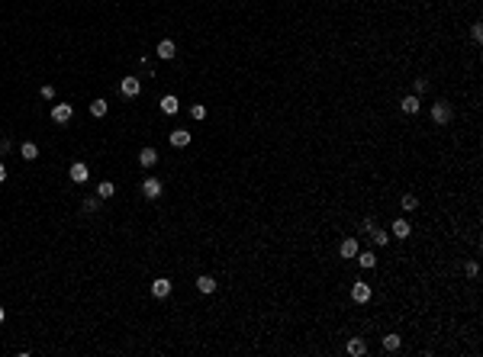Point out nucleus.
I'll return each mask as SVG.
<instances>
[{"label":"nucleus","instance_id":"nucleus-8","mask_svg":"<svg viewBox=\"0 0 483 357\" xmlns=\"http://www.w3.org/2000/svg\"><path fill=\"white\" fill-rule=\"evenodd\" d=\"M68 174H71V180H74V183H84L87 177H91V168H87L84 161H74V164H71V171H68Z\"/></svg>","mask_w":483,"mask_h":357},{"label":"nucleus","instance_id":"nucleus-1","mask_svg":"<svg viewBox=\"0 0 483 357\" xmlns=\"http://www.w3.org/2000/svg\"><path fill=\"white\" fill-rule=\"evenodd\" d=\"M451 116H454V109H451V103H448V100L432 103V119L438 122V126H448V122H451Z\"/></svg>","mask_w":483,"mask_h":357},{"label":"nucleus","instance_id":"nucleus-2","mask_svg":"<svg viewBox=\"0 0 483 357\" xmlns=\"http://www.w3.org/2000/svg\"><path fill=\"white\" fill-rule=\"evenodd\" d=\"M119 93H122V97H129V100L139 97V93H142V81L132 78V74H129V78H122L119 81Z\"/></svg>","mask_w":483,"mask_h":357},{"label":"nucleus","instance_id":"nucleus-10","mask_svg":"<svg viewBox=\"0 0 483 357\" xmlns=\"http://www.w3.org/2000/svg\"><path fill=\"white\" fill-rule=\"evenodd\" d=\"M139 164H142V168H155V164H158V152H155L152 145L142 148V152H139Z\"/></svg>","mask_w":483,"mask_h":357},{"label":"nucleus","instance_id":"nucleus-3","mask_svg":"<svg viewBox=\"0 0 483 357\" xmlns=\"http://www.w3.org/2000/svg\"><path fill=\"white\" fill-rule=\"evenodd\" d=\"M71 116H74L71 103H55V106H52V122H58V126H65Z\"/></svg>","mask_w":483,"mask_h":357},{"label":"nucleus","instance_id":"nucleus-22","mask_svg":"<svg viewBox=\"0 0 483 357\" xmlns=\"http://www.w3.org/2000/svg\"><path fill=\"white\" fill-rule=\"evenodd\" d=\"M106 109H110V106H106V100H94L91 103V116H97V119H100V116H106Z\"/></svg>","mask_w":483,"mask_h":357},{"label":"nucleus","instance_id":"nucleus-12","mask_svg":"<svg viewBox=\"0 0 483 357\" xmlns=\"http://www.w3.org/2000/svg\"><path fill=\"white\" fill-rule=\"evenodd\" d=\"M393 235H396V238H409L412 235V225L409 222H406V219H396V222H393Z\"/></svg>","mask_w":483,"mask_h":357},{"label":"nucleus","instance_id":"nucleus-18","mask_svg":"<svg viewBox=\"0 0 483 357\" xmlns=\"http://www.w3.org/2000/svg\"><path fill=\"white\" fill-rule=\"evenodd\" d=\"M196 290H200V293H213L216 290V280L203 273V277H196Z\"/></svg>","mask_w":483,"mask_h":357},{"label":"nucleus","instance_id":"nucleus-7","mask_svg":"<svg viewBox=\"0 0 483 357\" xmlns=\"http://www.w3.org/2000/svg\"><path fill=\"white\" fill-rule=\"evenodd\" d=\"M152 296H155V299L171 296V280H168V277H158V280L152 283Z\"/></svg>","mask_w":483,"mask_h":357},{"label":"nucleus","instance_id":"nucleus-30","mask_svg":"<svg viewBox=\"0 0 483 357\" xmlns=\"http://www.w3.org/2000/svg\"><path fill=\"white\" fill-rule=\"evenodd\" d=\"M39 93H42L45 100H52V97H55V87H52V84H45V87H42V90H39Z\"/></svg>","mask_w":483,"mask_h":357},{"label":"nucleus","instance_id":"nucleus-27","mask_svg":"<svg viewBox=\"0 0 483 357\" xmlns=\"http://www.w3.org/2000/svg\"><path fill=\"white\" fill-rule=\"evenodd\" d=\"M361 229L367 232V235H371V232H374V229H377V222H374V219H371V216H367V219H364V222H361Z\"/></svg>","mask_w":483,"mask_h":357},{"label":"nucleus","instance_id":"nucleus-13","mask_svg":"<svg viewBox=\"0 0 483 357\" xmlns=\"http://www.w3.org/2000/svg\"><path fill=\"white\" fill-rule=\"evenodd\" d=\"M171 145H174V148L190 145V132H187V129H174V132H171Z\"/></svg>","mask_w":483,"mask_h":357},{"label":"nucleus","instance_id":"nucleus-23","mask_svg":"<svg viewBox=\"0 0 483 357\" xmlns=\"http://www.w3.org/2000/svg\"><path fill=\"white\" fill-rule=\"evenodd\" d=\"M371 238H374V245H386V242H390V232H386V229H374Z\"/></svg>","mask_w":483,"mask_h":357},{"label":"nucleus","instance_id":"nucleus-28","mask_svg":"<svg viewBox=\"0 0 483 357\" xmlns=\"http://www.w3.org/2000/svg\"><path fill=\"white\" fill-rule=\"evenodd\" d=\"M428 90V81L425 78H416V93H425Z\"/></svg>","mask_w":483,"mask_h":357},{"label":"nucleus","instance_id":"nucleus-5","mask_svg":"<svg viewBox=\"0 0 483 357\" xmlns=\"http://www.w3.org/2000/svg\"><path fill=\"white\" fill-rule=\"evenodd\" d=\"M351 299H355V303H367V299H371V283H364V280H358L355 286H351Z\"/></svg>","mask_w":483,"mask_h":357},{"label":"nucleus","instance_id":"nucleus-15","mask_svg":"<svg viewBox=\"0 0 483 357\" xmlns=\"http://www.w3.org/2000/svg\"><path fill=\"white\" fill-rule=\"evenodd\" d=\"M399 106H403V113L416 116V113H419V97H416V93H409V97H403V103H399Z\"/></svg>","mask_w":483,"mask_h":357},{"label":"nucleus","instance_id":"nucleus-16","mask_svg":"<svg viewBox=\"0 0 483 357\" xmlns=\"http://www.w3.org/2000/svg\"><path fill=\"white\" fill-rule=\"evenodd\" d=\"M364 351H367V341H364V338H351V341H348V354H351V357H361Z\"/></svg>","mask_w":483,"mask_h":357},{"label":"nucleus","instance_id":"nucleus-26","mask_svg":"<svg viewBox=\"0 0 483 357\" xmlns=\"http://www.w3.org/2000/svg\"><path fill=\"white\" fill-rule=\"evenodd\" d=\"M471 39H474L477 45L483 42V23H474V26H471Z\"/></svg>","mask_w":483,"mask_h":357},{"label":"nucleus","instance_id":"nucleus-25","mask_svg":"<svg viewBox=\"0 0 483 357\" xmlns=\"http://www.w3.org/2000/svg\"><path fill=\"white\" fill-rule=\"evenodd\" d=\"M190 116H193L196 122H200V119H206V106H203V103H193V106H190Z\"/></svg>","mask_w":483,"mask_h":357},{"label":"nucleus","instance_id":"nucleus-6","mask_svg":"<svg viewBox=\"0 0 483 357\" xmlns=\"http://www.w3.org/2000/svg\"><path fill=\"white\" fill-rule=\"evenodd\" d=\"M155 55H158L161 61H171L174 55H178V45H174L171 39H161V42H158V49H155Z\"/></svg>","mask_w":483,"mask_h":357},{"label":"nucleus","instance_id":"nucleus-21","mask_svg":"<svg viewBox=\"0 0 483 357\" xmlns=\"http://www.w3.org/2000/svg\"><path fill=\"white\" fill-rule=\"evenodd\" d=\"M355 258L361 261V267H374V264H377V255H374V251H358Z\"/></svg>","mask_w":483,"mask_h":357},{"label":"nucleus","instance_id":"nucleus-20","mask_svg":"<svg viewBox=\"0 0 483 357\" xmlns=\"http://www.w3.org/2000/svg\"><path fill=\"white\" fill-rule=\"evenodd\" d=\"M100 206H103V200H100V196H87V200L81 203V209H84V212H97Z\"/></svg>","mask_w":483,"mask_h":357},{"label":"nucleus","instance_id":"nucleus-9","mask_svg":"<svg viewBox=\"0 0 483 357\" xmlns=\"http://www.w3.org/2000/svg\"><path fill=\"white\" fill-rule=\"evenodd\" d=\"M181 109V100L174 97V93H165V97H161V113H168V116H174Z\"/></svg>","mask_w":483,"mask_h":357},{"label":"nucleus","instance_id":"nucleus-32","mask_svg":"<svg viewBox=\"0 0 483 357\" xmlns=\"http://www.w3.org/2000/svg\"><path fill=\"white\" fill-rule=\"evenodd\" d=\"M3 319H6V309H3V306H0V322H3Z\"/></svg>","mask_w":483,"mask_h":357},{"label":"nucleus","instance_id":"nucleus-11","mask_svg":"<svg viewBox=\"0 0 483 357\" xmlns=\"http://www.w3.org/2000/svg\"><path fill=\"white\" fill-rule=\"evenodd\" d=\"M358 251H361V248H358V242H355V238H345V242L338 245V255H342V258H355Z\"/></svg>","mask_w":483,"mask_h":357},{"label":"nucleus","instance_id":"nucleus-17","mask_svg":"<svg viewBox=\"0 0 483 357\" xmlns=\"http://www.w3.org/2000/svg\"><path fill=\"white\" fill-rule=\"evenodd\" d=\"M19 155H23L26 161H36V158H39V145H36V142H23V148H19Z\"/></svg>","mask_w":483,"mask_h":357},{"label":"nucleus","instance_id":"nucleus-31","mask_svg":"<svg viewBox=\"0 0 483 357\" xmlns=\"http://www.w3.org/2000/svg\"><path fill=\"white\" fill-rule=\"evenodd\" d=\"M6 180V168H3V164H0V183H3Z\"/></svg>","mask_w":483,"mask_h":357},{"label":"nucleus","instance_id":"nucleus-29","mask_svg":"<svg viewBox=\"0 0 483 357\" xmlns=\"http://www.w3.org/2000/svg\"><path fill=\"white\" fill-rule=\"evenodd\" d=\"M464 273H467V277H477V264H474V261H467V264H464Z\"/></svg>","mask_w":483,"mask_h":357},{"label":"nucleus","instance_id":"nucleus-19","mask_svg":"<svg viewBox=\"0 0 483 357\" xmlns=\"http://www.w3.org/2000/svg\"><path fill=\"white\" fill-rule=\"evenodd\" d=\"M399 345H403V338L399 335H384V351H399Z\"/></svg>","mask_w":483,"mask_h":357},{"label":"nucleus","instance_id":"nucleus-4","mask_svg":"<svg viewBox=\"0 0 483 357\" xmlns=\"http://www.w3.org/2000/svg\"><path fill=\"white\" fill-rule=\"evenodd\" d=\"M142 196H145V200H158L161 196V180L145 177V180H142Z\"/></svg>","mask_w":483,"mask_h":357},{"label":"nucleus","instance_id":"nucleus-24","mask_svg":"<svg viewBox=\"0 0 483 357\" xmlns=\"http://www.w3.org/2000/svg\"><path fill=\"white\" fill-rule=\"evenodd\" d=\"M399 206H403L406 212H412V209H416V206H419V200H416V196H412V193H406L403 200H399Z\"/></svg>","mask_w":483,"mask_h":357},{"label":"nucleus","instance_id":"nucleus-14","mask_svg":"<svg viewBox=\"0 0 483 357\" xmlns=\"http://www.w3.org/2000/svg\"><path fill=\"white\" fill-rule=\"evenodd\" d=\"M113 193H116V183H113V180H100L97 183V196H100V200H110Z\"/></svg>","mask_w":483,"mask_h":357}]
</instances>
